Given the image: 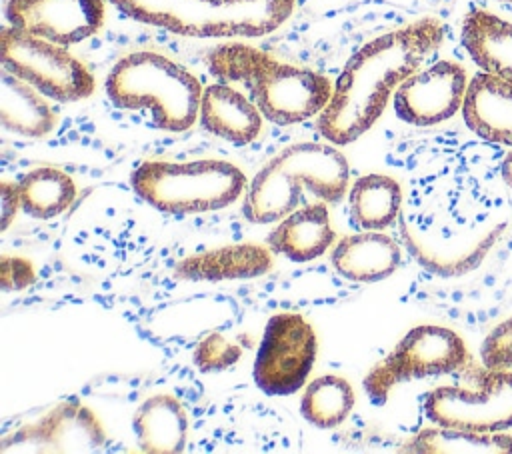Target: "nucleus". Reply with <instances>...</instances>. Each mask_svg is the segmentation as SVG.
Listing matches in <instances>:
<instances>
[{
    "mask_svg": "<svg viewBox=\"0 0 512 454\" xmlns=\"http://www.w3.org/2000/svg\"><path fill=\"white\" fill-rule=\"evenodd\" d=\"M442 38V24L422 18L366 42L336 78L318 114V132L336 146L358 140L380 118L392 92L440 48Z\"/></svg>",
    "mask_w": 512,
    "mask_h": 454,
    "instance_id": "f257e3e1",
    "label": "nucleus"
},
{
    "mask_svg": "<svg viewBox=\"0 0 512 454\" xmlns=\"http://www.w3.org/2000/svg\"><path fill=\"white\" fill-rule=\"evenodd\" d=\"M206 66L220 82L246 84L262 116L280 126L318 116L334 88L326 76L278 62L270 54L242 42L214 46L206 54Z\"/></svg>",
    "mask_w": 512,
    "mask_h": 454,
    "instance_id": "f03ea898",
    "label": "nucleus"
},
{
    "mask_svg": "<svg viewBox=\"0 0 512 454\" xmlns=\"http://www.w3.org/2000/svg\"><path fill=\"white\" fill-rule=\"evenodd\" d=\"M350 168L330 144L298 142L272 156L252 178L244 194V216L254 224L280 222L300 208L304 192L328 204L344 198Z\"/></svg>",
    "mask_w": 512,
    "mask_h": 454,
    "instance_id": "7ed1b4c3",
    "label": "nucleus"
},
{
    "mask_svg": "<svg viewBox=\"0 0 512 454\" xmlns=\"http://www.w3.org/2000/svg\"><path fill=\"white\" fill-rule=\"evenodd\" d=\"M198 78L152 50L122 56L106 76V94L122 110H150L154 126L168 132L188 130L202 100Z\"/></svg>",
    "mask_w": 512,
    "mask_h": 454,
    "instance_id": "20e7f679",
    "label": "nucleus"
},
{
    "mask_svg": "<svg viewBox=\"0 0 512 454\" xmlns=\"http://www.w3.org/2000/svg\"><path fill=\"white\" fill-rule=\"evenodd\" d=\"M126 16L194 38H256L274 32L294 0H110Z\"/></svg>",
    "mask_w": 512,
    "mask_h": 454,
    "instance_id": "39448f33",
    "label": "nucleus"
},
{
    "mask_svg": "<svg viewBox=\"0 0 512 454\" xmlns=\"http://www.w3.org/2000/svg\"><path fill=\"white\" fill-rule=\"evenodd\" d=\"M134 192L168 214L214 212L246 192V174L232 162L204 158L192 162H142L130 176Z\"/></svg>",
    "mask_w": 512,
    "mask_h": 454,
    "instance_id": "423d86ee",
    "label": "nucleus"
},
{
    "mask_svg": "<svg viewBox=\"0 0 512 454\" xmlns=\"http://www.w3.org/2000/svg\"><path fill=\"white\" fill-rule=\"evenodd\" d=\"M472 362L464 340L450 328L422 324L412 328L394 350L364 378V390L376 404H384L400 382L450 374Z\"/></svg>",
    "mask_w": 512,
    "mask_h": 454,
    "instance_id": "0eeeda50",
    "label": "nucleus"
},
{
    "mask_svg": "<svg viewBox=\"0 0 512 454\" xmlns=\"http://www.w3.org/2000/svg\"><path fill=\"white\" fill-rule=\"evenodd\" d=\"M2 68L58 102L84 100L94 92V76L66 46L6 26L0 34Z\"/></svg>",
    "mask_w": 512,
    "mask_h": 454,
    "instance_id": "6e6552de",
    "label": "nucleus"
},
{
    "mask_svg": "<svg viewBox=\"0 0 512 454\" xmlns=\"http://www.w3.org/2000/svg\"><path fill=\"white\" fill-rule=\"evenodd\" d=\"M466 386H438L428 392L424 412L432 424L474 432H506L512 428V370L474 368Z\"/></svg>",
    "mask_w": 512,
    "mask_h": 454,
    "instance_id": "1a4fd4ad",
    "label": "nucleus"
},
{
    "mask_svg": "<svg viewBox=\"0 0 512 454\" xmlns=\"http://www.w3.org/2000/svg\"><path fill=\"white\" fill-rule=\"evenodd\" d=\"M316 360V334L302 314L278 312L266 328L254 362V380L270 396L300 390Z\"/></svg>",
    "mask_w": 512,
    "mask_h": 454,
    "instance_id": "9d476101",
    "label": "nucleus"
},
{
    "mask_svg": "<svg viewBox=\"0 0 512 454\" xmlns=\"http://www.w3.org/2000/svg\"><path fill=\"white\" fill-rule=\"evenodd\" d=\"M106 442L96 414L78 400L54 406L2 440V452H94Z\"/></svg>",
    "mask_w": 512,
    "mask_h": 454,
    "instance_id": "9b49d317",
    "label": "nucleus"
},
{
    "mask_svg": "<svg viewBox=\"0 0 512 454\" xmlns=\"http://www.w3.org/2000/svg\"><path fill=\"white\" fill-rule=\"evenodd\" d=\"M468 88L466 70L450 60H438L408 76L394 92L396 116L414 126H432L462 110Z\"/></svg>",
    "mask_w": 512,
    "mask_h": 454,
    "instance_id": "f8f14e48",
    "label": "nucleus"
},
{
    "mask_svg": "<svg viewBox=\"0 0 512 454\" xmlns=\"http://www.w3.org/2000/svg\"><path fill=\"white\" fill-rule=\"evenodd\" d=\"M6 20L60 46L94 36L104 24V0H8Z\"/></svg>",
    "mask_w": 512,
    "mask_h": 454,
    "instance_id": "ddd939ff",
    "label": "nucleus"
},
{
    "mask_svg": "<svg viewBox=\"0 0 512 454\" xmlns=\"http://www.w3.org/2000/svg\"><path fill=\"white\" fill-rule=\"evenodd\" d=\"M400 230L408 250L422 266L442 276H454L472 270L484 258L502 230V224H484L474 230L436 232L434 228L420 226L410 218H402Z\"/></svg>",
    "mask_w": 512,
    "mask_h": 454,
    "instance_id": "4468645a",
    "label": "nucleus"
},
{
    "mask_svg": "<svg viewBox=\"0 0 512 454\" xmlns=\"http://www.w3.org/2000/svg\"><path fill=\"white\" fill-rule=\"evenodd\" d=\"M462 116L484 140L512 146V84L490 72H478L468 82Z\"/></svg>",
    "mask_w": 512,
    "mask_h": 454,
    "instance_id": "2eb2a0df",
    "label": "nucleus"
},
{
    "mask_svg": "<svg viewBox=\"0 0 512 454\" xmlns=\"http://www.w3.org/2000/svg\"><path fill=\"white\" fill-rule=\"evenodd\" d=\"M402 262L400 246L382 230H360L344 236L332 250V266L340 276L360 284L388 278Z\"/></svg>",
    "mask_w": 512,
    "mask_h": 454,
    "instance_id": "dca6fc26",
    "label": "nucleus"
},
{
    "mask_svg": "<svg viewBox=\"0 0 512 454\" xmlns=\"http://www.w3.org/2000/svg\"><path fill=\"white\" fill-rule=\"evenodd\" d=\"M198 118L204 130L236 146L250 144L262 130L258 106L226 82H216L202 90Z\"/></svg>",
    "mask_w": 512,
    "mask_h": 454,
    "instance_id": "f3484780",
    "label": "nucleus"
},
{
    "mask_svg": "<svg viewBox=\"0 0 512 454\" xmlns=\"http://www.w3.org/2000/svg\"><path fill=\"white\" fill-rule=\"evenodd\" d=\"M334 228L326 204L310 202L284 216L268 234L266 244L294 262H310L334 244Z\"/></svg>",
    "mask_w": 512,
    "mask_h": 454,
    "instance_id": "a211bd4d",
    "label": "nucleus"
},
{
    "mask_svg": "<svg viewBox=\"0 0 512 454\" xmlns=\"http://www.w3.org/2000/svg\"><path fill=\"white\" fill-rule=\"evenodd\" d=\"M272 250L260 244H230L184 258L176 264L182 280H236L254 278L270 270Z\"/></svg>",
    "mask_w": 512,
    "mask_h": 454,
    "instance_id": "6ab92c4d",
    "label": "nucleus"
},
{
    "mask_svg": "<svg viewBox=\"0 0 512 454\" xmlns=\"http://www.w3.org/2000/svg\"><path fill=\"white\" fill-rule=\"evenodd\" d=\"M132 428L140 450L148 454H176L186 444L188 416L174 396L154 394L136 408Z\"/></svg>",
    "mask_w": 512,
    "mask_h": 454,
    "instance_id": "aec40b11",
    "label": "nucleus"
},
{
    "mask_svg": "<svg viewBox=\"0 0 512 454\" xmlns=\"http://www.w3.org/2000/svg\"><path fill=\"white\" fill-rule=\"evenodd\" d=\"M462 44L484 72L512 84V22L488 10H472L462 22Z\"/></svg>",
    "mask_w": 512,
    "mask_h": 454,
    "instance_id": "412c9836",
    "label": "nucleus"
},
{
    "mask_svg": "<svg viewBox=\"0 0 512 454\" xmlns=\"http://www.w3.org/2000/svg\"><path fill=\"white\" fill-rule=\"evenodd\" d=\"M0 86V120L6 130L28 138L54 130L56 112L40 90L8 70H2Z\"/></svg>",
    "mask_w": 512,
    "mask_h": 454,
    "instance_id": "4be33fe9",
    "label": "nucleus"
},
{
    "mask_svg": "<svg viewBox=\"0 0 512 454\" xmlns=\"http://www.w3.org/2000/svg\"><path fill=\"white\" fill-rule=\"evenodd\" d=\"M348 204L350 222L358 230H384L400 216L402 190L386 174H364L352 184Z\"/></svg>",
    "mask_w": 512,
    "mask_h": 454,
    "instance_id": "5701e85b",
    "label": "nucleus"
},
{
    "mask_svg": "<svg viewBox=\"0 0 512 454\" xmlns=\"http://www.w3.org/2000/svg\"><path fill=\"white\" fill-rule=\"evenodd\" d=\"M22 210L36 220H50L62 214L76 198L74 180L52 166H40L18 182Z\"/></svg>",
    "mask_w": 512,
    "mask_h": 454,
    "instance_id": "b1692460",
    "label": "nucleus"
},
{
    "mask_svg": "<svg viewBox=\"0 0 512 454\" xmlns=\"http://www.w3.org/2000/svg\"><path fill=\"white\" fill-rule=\"evenodd\" d=\"M410 450L426 454H512V436L506 432H474L434 424V428H424L412 440Z\"/></svg>",
    "mask_w": 512,
    "mask_h": 454,
    "instance_id": "393cba45",
    "label": "nucleus"
},
{
    "mask_svg": "<svg viewBox=\"0 0 512 454\" xmlns=\"http://www.w3.org/2000/svg\"><path fill=\"white\" fill-rule=\"evenodd\" d=\"M354 390L342 376L326 374L304 388L300 412L312 426L328 430L342 424L354 408Z\"/></svg>",
    "mask_w": 512,
    "mask_h": 454,
    "instance_id": "a878e982",
    "label": "nucleus"
},
{
    "mask_svg": "<svg viewBox=\"0 0 512 454\" xmlns=\"http://www.w3.org/2000/svg\"><path fill=\"white\" fill-rule=\"evenodd\" d=\"M240 348L228 342L220 332L206 336L194 350L192 358L202 372H220L230 368L240 358Z\"/></svg>",
    "mask_w": 512,
    "mask_h": 454,
    "instance_id": "bb28decb",
    "label": "nucleus"
},
{
    "mask_svg": "<svg viewBox=\"0 0 512 454\" xmlns=\"http://www.w3.org/2000/svg\"><path fill=\"white\" fill-rule=\"evenodd\" d=\"M482 364L490 370L512 368V318L498 324L482 342Z\"/></svg>",
    "mask_w": 512,
    "mask_h": 454,
    "instance_id": "cd10ccee",
    "label": "nucleus"
},
{
    "mask_svg": "<svg viewBox=\"0 0 512 454\" xmlns=\"http://www.w3.org/2000/svg\"><path fill=\"white\" fill-rule=\"evenodd\" d=\"M34 282V266L26 258L2 256L0 258V284L2 290H22Z\"/></svg>",
    "mask_w": 512,
    "mask_h": 454,
    "instance_id": "c85d7f7f",
    "label": "nucleus"
},
{
    "mask_svg": "<svg viewBox=\"0 0 512 454\" xmlns=\"http://www.w3.org/2000/svg\"><path fill=\"white\" fill-rule=\"evenodd\" d=\"M0 194H2V224H0V228L6 230L12 222V218L16 216V212L22 208L20 188H18V184L2 180Z\"/></svg>",
    "mask_w": 512,
    "mask_h": 454,
    "instance_id": "c756f323",
    "label": "nucleus"
},
{
    "mask_svg": "<svg viewBox=\"0 0 512 454\" xmlns=\"http://www.w3.org/2000/svg\"><path fill=\"white\" fill-rule=\"evenodd\" d=\"M502 178L508 184V188L512 190V150L502 160Z\"/></svg>",
    "mask_w": 512,
    "mask_h": 454,
    "instance_id": "7c9ffc66",
    "label": "nucleus"
},
{
    "mask_svg": "<svg viewBox=\"0 0 512 454\" xmlns=\"http://www.w3.org/2000/svg\"><path fill=\"white\" fill-rule=\"evenodd\" d=\"M500 2H512V0H500Z\"/></svg>",
    "mask_w": 512,
    "mask_h": 454,
    "instance_id": "2f4dec72",
    "label": "nucleus"
}]
</instances>
